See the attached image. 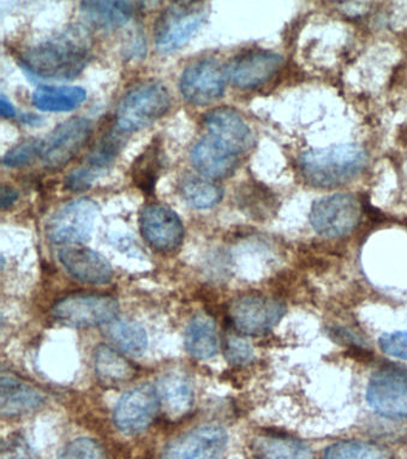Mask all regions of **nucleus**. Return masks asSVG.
<instances>
[{
	"mask_svg": "<svg viewBox=\"0 0 407 459\" xmlns=\"http://www.w3.org/2000/svg\"><path fill=\"white\" fill-rule=\"evenodd\" d=\"M91 40L86 28L73 26L21 53L22 68L39 79L73 80L91 61Z\"/></svg>",
	"mask_w": 407,
	"mask_h": 459,
	"instance_id": "1",
	"label": "nucleus"
},
{
	"mask_svg": "<svg viewBox=\"0 0 407 459\" xmlns=\"http://www.w3.org/2000/svg\"><path fill=\"white\" fill-rule=\"evenodd\" d=\"M171 108L168 88L147 81L127 91L116 109V126L124 134L139 132L153 125Z\"/></svg>",
	"mask_w": 407,
	"mask_h": 459,
	"instance_id": "3",
	"label": "nucleus"
},
{
	"mask_svg": "<svg viewBox=\"0 0 407 459\" xmlns=\"http://www.w3.org/2000/svg\"><path fill=\"white\" fill-rule=\"evenodd\" d=\"M124 133L120 132L115 126V128L106 132L95 143L93 148L87 155L83 162L84 168L91 169L95 175L101 178L108 171L109 166L115 161L119 151L122 150Z\"/></svg>",
	"mask_w": 407,
	"mask_h": 459,
	"instance_id": "27",
	"label": "nucleus"
},
{
	"mask_svg": "<svg viewBox=\"0 0 407 459\" xmlns=\"http://www.w3.org/2000/svg\"><path fill=\"white\" fill-rule=\"evenodd\" d=\"M108 334L120 351L134 358L146 351L147 333L139 323L126 319L113 320L108 328Z\"/></svg>",
	"mask_w": 407,
	"mask_h": 459,
	"instance_id": "28",
	"label": "nucleus"
},
{
	"mask_svg": "<svg viewBox=\"0 0 407 459\" xmlns=\"http://www.w3.org/2000/svg\"><path fill=\"white\" fill-rule=\"evenodd\" d=\"M186 347L190 355L200 359H211L217 354L218 332L210 316L198 314L190 321L186 332Z\"/></svg>",
	"mask_w": 407,
	"mask_h": 459,
	"instance_id": "24",
	"label": "nucleus"
},
{
	"mask_svg": "<svg viewBox=\"0 0 407 459\" xmlns=\"http://www.w3.org/2000/svg\"><path fill=\"white\" fill-rule=\"evenodd\" d=\"M367 154L356 144L304 152L299 169L304 179L318 188H334L351 181L367 165Z\"/></svg>",
	"mask_w": 407,
	"mask_h": 459,
	"instance_id": "2",
	"label": "nucleus"
},
{
	"mask_svg": "<svg viewBox=\"0 0 407 459\" xmlns=\"http://www.w3.org/2000/svg\"><path fill=\"white\" fill-rule=\"evenodd\" d=\"M378 342L385 354L407 361V332L396 331L382 334Z\"/></svg>",
	"mask_w": 407,
	"mask_h": 459,
	"instance_id": "35",
	"label": "nucleus"
},
{
	"mask_svg": "<svg viewBox=\"0 0 407 459\" xmlns=\"http://www.w3.org/2000/svg\"><path fill=\"white\" fill-rule=\"evenodd\" d=\"M119 312L118 302L108 295H72L60 299L52 316L70 327H95L112 323Z\"/></svg>",
	"mask_w": 407,
	"mask_h": 459,
	"instance_id": "10",
	"label": "nucleus"
},
{
	"mask_svg": "<svg viewBox=\"0 0 407 459\" xmlns=\"http://www.w3.org/2000/svg\"><path fill=\"white\" fill-rule=\"evenodd\" d=\"M282 56L278 53L255 49L239 55L229 65V77L233 86L240 90H255L264 86L278 73L282 65Z\"/></svg>",
	"mask_w": 407,
	"mask_h": 459,
	"instance_id": "16",
	"label": "nucleus"
},
{
	"mask_svg": "<svg viewBox=\"0 0 407 459\" xmlns=\"http://www.w3.org/2000/svg\"><path fill=\"white\" fill-rule=\"evenodd\" d=\"M22 122L26 123V125L30 126H38V122H41V118L38 117V116L30 115V113H26V115L22 116Z\"/></svg>",
	"mask_w": 407,
	"mask_h": 459,
	"instance_id": "38",
	"label": "nucleus"
},
{
	"mask_svg": "<svg viewBox=\"0 0 407 459\" xmlns=\"http://www.w3.org/2000/svg\"><path fill=\"white\" fill-rule=\"evenodd\" d=\"M0 113L4 118H13L16 116V109L4 94L0 95Z\"/></svg>",
	"mask_w": 407,
	"mask_h": 459,
	"instance_id": "37",
	"label": "nucleus"
},
{
	"mask_svg": "<svg viewBox=\"0 0 407 459\" xmlns=\"http://www.w3.org/2000/svg\"><path fill=\"white\" fill-rule=\"evenodd\" d=\"M225 356L231 365L243 366L253 361L254 351L246 339L238 335H229L225 342Z\"/></svg>",
	"mask_w": 407,
	"mask_h": 459,
	"instance_id": "33",
	"label": "nucleus"
},
{
	"mask_svg": "<svg viewBox=\"0 0 407 459\" xmlns=\"http://www.w3.org/2000/svg\"><path fill=\"white\" fill-rule=\"evenodd\" d=\"M324 459H392L391 455L378 445L364 441H339L325 448Z\"/></svg>",
	"mask_w": 407,
	"mask_h": 459,
	"instance_id": "30",
	"label": "nucleus"
},
{
	"mask_svg": "<svg viewBox=\"0 0 407 459\" xmlns=\"http://www.w3.org/2000/svg\"><path fill=\"white\" fill-rule=\"evenodd\" d=\"M93 126L87 118L67 119L41 141L40 160L49 171H58L70 164L90 143Z\"/></svg>",
	"mask_w": 407,
	"mask_h": 459,
	"instance_id": "6",
	"label": "nucleus"
},
{
	"mask_svg": "<svg viewBox=\"0 0 407 459\" xmlns=\"http://www.w3.org/2000/svg\"><path fill=\"white\" fill-rule=\"evenodd\" d=\"M94 367L99 380L108 386L126 384L136 374V369L131 365L129 359L108 345H100L95 351Z\"/></svg>",
	"mask_w": 407,
	"mask_h": 459,
	"instance_id": "25",
	"label": "nucleus"
},
{
	"mask_svg": "<svg viewBox=\"0 0 407 459\" xmlns=\"http://www.w3.org/2000/svg\"><path fill=\"white\" fill-rule=\"evenodd\" d=\"M87 91L76 86H39L31 101L42 112H69L86 101Z\"/></svg>",
	"mask_w": 407,
	"mask_h": 459,
	"instance_id": "23",
	"label": "nucleus"
},
{
	"mask_svg": "<svg viewBox=\"0 0 407 459\" xmlns=\"http://www.w3.org/2000/svg\"><path fill=\"white\" fill-rule=\"evenodd\" d=\"M229 72L218 59L202 58L191 63L180 77V91L191 105L207 106L221 100Z\"/></svg>",
	"mask_w": 407,
	"mask_h": 459,
	"instance_id": "8",
	"label": "nucleus"
},
{
	"mask_svg": "<svg viewBox=\"0 0 407 459\" xmlns=\"http://www.w3.org/2000/svg\"><path fill=\"white\" fill-rule=\"evenodd\" d=\"M157 391L160 407L169 419L183 418L193 408V386L183 374L176 372L165 374L159 380Z\"/></svg>",
	"mask_w": 407,
	"mask_h": 459,
	"instance_id": "19",
	"label": "nucleus"
},
{
	"mask_svg": "<svg viewBox=\"0 0 407 459\" xmlns=\"http://www.w3.org/2000/svg\"><path fill=\"white\" fill-rule=\"evenodd\" d=\"M228 443L224 427L204 425L166 445L160 459H221Z\"/></svg>",
	"mask_w": 407,
	"mask_h": 459,
	"instance_id": "13",
	"label": "nucleus"
},
{
	"mask_svg": "<svg viewBox=\"0 0 407 459\" xmlns=\"http://www.w3.org/2000/svg\"><path fill=\"white\" fill-rule=\"evenodd\" d=\"M271 195L267 193V190L260 188V186L255 185H246L239 189L238 203L240 208L243 211L249 212V213H255L260 210L261 206H267L269 204Z\"/></svg>",
	"mask_w": 407,
	"mask_h": 459,
	"instance_id": "34",
	"label": "nucleus"
},
{
	"mask_svg": "<svg viewBox=\"0 0 407 459\" xmlns=\"http://www.w3.org/2000/svg\"><path fill=\"white\" fill-rule=\"evenodd\" d=\"M160 141H153L131 166L134 186L147 195H153L162 169Z\"/></svg>",
	"mask_w": 407,
	"mask_h": 459,
	"instance_id": "26",
	"label": "nucleus"
},
{
	"mask_svg": "<svg viewBox=\"0 0 407 459\" xmlns=\"http://www.w3.org/2000/svg\"><path fill=\"white\" fill-rule=\"evenodd\" d=\"M41 141L31 140L26 141L13 147L3 158V165L8 168H22V166L30 165L35 159H40Z\"/></svg>",
	"mask_w": 407,
	"mask_h": 459,
	"instance_id": "32",
	"label": "nucleus"
},
{
	"mask_svg": "<svg viewBox=\"0 0 407 459\" xmlns=\"http://www.w3.org/2000/svg\"><path fill=\"white\" fill-rule=\"evenodd\" d=\"M362 215L359 201L351 194H334L317 200L310 212V222L318 235L342 238L356 229Z\"/></svg>",
	"mask_w": 407,
	"mask_h": 459,
	"instance_id": "9",
	"label": "nucleus"
},
{
	"mask_svg": "<svg viewBox=\"0 0 407 459\" xmlns=\"http://www.w3.org/2000/svg\"><path fill=\"white\" fill-rule=\"evenodd\" d=\"M240 159L242 155L211 134L198 140L191 152L194 168L211 179L231 178L238 169Z\"/></svg>",
	"mask_w": 407,
	"mask_h": 459,
	"instance_id": "15",
	"label": "nucleus"
},
{
	"mask_svg": "<svg viewBox=\"0 0 407 459\" xmlns=\"http://www.w3.org/2000/svg\"><path fill=\"white\" fill-rule=\"evenodd\" d=\"M58 259L67 273L88 284H108L113 277L111 264L101 254L83 247L59 250Z\"/></svg>",
	"mask_w": 407,
	"mask_h": 459,
	"instance_id": "17",
	"label": "nucleus"
},
{
	"mask_svg": "<svg viewBox=\"0 0 407 459\" xmlns=\"http://www.w3.org/2000/svg\"><path fill=\"white\" fill-rule=\"evenodd\" d=\"M98 214V204L90 197L70 201L48 219L46 236L55 245H80L90 241Z\"/></svg>",
	"mask_w": 407,
	"mask_h": 459,
	"instance_id": "5",
	"label": "nucleus"
},
{
	"mask_svg": "<svg viewBox=\"0 0 407 459\" xmlns=\"http://www.w3.org/2000/svg\"><path fill=\"white\" fill-rule=\"evenodd\" d=\"M284 303L268 296H243L229 306V319L239 333L264 335L285 316Z\"/></svg>",
	"mask_w": 407,
	"mask_h": 459,
	"instance_id": "11",
	"label": "nucleus"
},
{
	"mask_svg": "<svg viewBox=\"0 0 407 459\" xmlns=\"http://www.w3.org/2000/svg\"><path fill=\"white\" fill-rule=\"evenodd\" d=\"M139 3L134 2H81V12L91 26L99 30H115L129 22Z\"/></svg>",
	"mask_w": 407,
	"mask_h": 459,
	"instance_id": "21",
	"label": "nucleus"
},
{
	"mask_svg": "<svg viewBox=\"0 0 407 459\" xmlns=\"http://www.w3.org/2000/svg\"><path fill=\"white\" fill-rule=\"evenodd\" d=\"M253 451L256 459H314L307 444L284 434H262L254 440Z\"/></svg>",
	"mask_w": 407,
	"mask_h": 459,
	"instance_id": "22",
	"label": "nucleus"
},
{
	"mask_svg": "<svg viewBox=\"0 0 407 459\" xmlns=\"http://www.w3.org/2000/svg\"><path fill=\"white\" fill-rule=\"evenodd\" d=\"M367 402L378 415L407 418V367L385 366L373 374L367 387Z\"/></svg>",
	"mask_w": 407,
	"mask_h": 459,
	"instance_id": "7",
	"label": "nucleus"
},
{
	"mask_svg": "<svg viewBox=\"0 0 407 459\" xmlns=\"http://www.w3.org/2000/svg\"><path fill=\"white\" fill-rule=\"evenodd\" d=\"M179 192L190 206L197 210H208L214 207L224 197V190L217 183L207 179L186 176L182 179Z\"/></svg>",
	"mask_w": 407,
	"mask_h": 459,
	"instance_id": "29",
	"label": "nucleus"
},
{
	"mask_svg": "<svg viewBox=\"0 0 407 459\" xmlns=\"http://www.w3.org/2000/svg\"><path fill=\"white\" fill-rule=\"evenodd\" d=\"M159 408L160 401L157 388L143 384L122 395L113 412V421L120 432L134 436L151 426Z\"/></svg>",
	"mask_w": 407,
	"mask_h": 459,
	"instance_id": "12",
	"label": "nucleus"
},
{
	"mask_svg": "<svg viewBox=\"0 0 407 459\" xmlns=\"http://www.w3.org/2000/svg\"><path fill=\"white\" fill-rule=\"evenodd\" d=\"M19 199V193L10 186H3L0 190V206L2 210H8Z\"/></svg>",
	"mask_w": 407,
	"mask_h": 459,
	"instance_id": "36",
	"label": "nucleus"
},
{
	"mask_svg": "<svg viewBox=\"0 0 407 459\" xmlns=\"http://www.w3.org/2000/svg\"><path fill=\"white\" fill-rule=\"evenodd\" d=\"M141 234L158 252H172L182 245L184 226L172 208L160 204H148L140 213Z\"/></svg>",
	"mask_w": 407,
	"mask_h": 459,
	"instance_id": "14",
	"label": "nucleus"
},
{
	"mask_svg": "<svg viewBox=\"0 0 407 459\" xmlns=\"http://www.w3.org/2000/svg\"><path fill=\"white\" fill-rule=\"evenodd\" d=\"M210 16L206 2L171 3L155 23V46L159 51H176L189 42Z\"/></svg>",
	"mask_w": 407,
	"mask_h": 459,
	"instance_id": "4",
	"label": "nucleus"
},
{
	"mask_svg": "<svg viewBox=\"0 0 407 459\" xmlns=\"http://www.w3.org/2000/svg\"><path fill=\"white\" fill-rule=\"evenodd\" d=\"M204 123L211 135L224 141L242 157L254 146L253 133L235 109H212L204 116Z\"/></svg>",
	"mask_w": 407,
	"mask_h": 459,
	"instance_id": "18",
	"label": "nucleus"
},
{
	"mask_svg": "<svg viewBox=\"0 0 407 459\" xmlns=\"http://www.w3.org/2000/svg\"><path fill=\"white\" fill-rule=\"evenodd\" d=\"M2 414L16 416L35 411L44 404L45 398L41 392L12 376L2 374Z\"/></svg>",
	"mask_w": 407,
	"mask_h": 459,
	"instance_id": "20",
	"label": "nucleus"
},
{
	"mask_svg": "<svg viewBox=\"0 0 407 459\" xmlns=\"http://www.w3.org/2000/svg\"><path fill=\"white\" fill-rule=\"evenodd\" d=\"M58 459H108V455L98 441L77 437L62 448Z\"/></svg>",
	"mask_w": 407,
	"mask_h": 459,
	"instance_id": "31",
	"label": "nucleus"
}]
</instances>
